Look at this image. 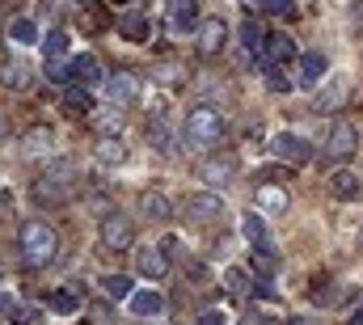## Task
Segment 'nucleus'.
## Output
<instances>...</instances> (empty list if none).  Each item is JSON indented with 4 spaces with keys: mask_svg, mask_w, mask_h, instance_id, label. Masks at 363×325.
Wrapping results in <instances>:
<instances>
[{
    "mask_svg": "<svg viewBox=\"0 0 363 325\" xmlns=\"http://www.w3.org/2000/svg\"><path fill=\"white\" fill-rule=\"evenodd\" d=\"M9 203H13V199H9V194H4V190H0V211H4V207H9Z\"/></svg>",
    "mask_w": 363,
    "mask_h": 325,
    "instance_id": "nucleus-45",
    "label": "nucleus"
},
{
    "mask_svg": "<svg viewBox=\"0 0 363 325\" xmlns=\"http://www.w3.org/2000/svg\"><path fill=\"white\" fill-rule=\"evenodd\" d=\"M118 30H123L131 43H148V34H152V21H148L144 13H127V17L118 21Z\"/></svg>",
    "mask_w": 363,
    "mask_h": 325,
    "instance_id": "nucleus-18",
    "label": "nucleus"
},
{
    "mask_svg": "<svg viewBox=\"0 0 363 325\" xmlns=\"http://www.w3.org/2000/svg\"><path fill=\"white\" fill-rule=\"evenodd\" d=\"M271 89H274V93H291V89H296V81H291L283 68H271Z\"/></svg>",
    "mask_w": 363,
    "mask_h": 325,
    "instance_id": "nucleus-40",
    "label": "nucleus"
},
{
    "mask_svg": "<svg viewBox=\"0 0 363 325\" xmlns=\"http://www.w3.org/2000/svg\"><path fill=\"white\" fill-rule=\"evenodd\" d=\"M355 148H359V131H355L351 123H334L330 136H325V157H330V161H347Z\"/></svg>",
    "mask_w": 363,
    "mask_h": 325,
    "instance_id": "nucleus-4",
    "label": "nucleus"
},
{
    "mask_svg": "<svg viewBox=\"0 0 363 325\" xmlns=\"http://www.w3.org/2000/svg\"><path fill=\"white\" fill-rule=\"evenodd\" d=\"M101 292H106L110 300H131V279H127V275H106V279H101Z\"/></svg>",
    "mask_w": 363,
    "mask_h": 325,
    "instance_id": "nucleus-29",
    "label": "nucleus"
},
{
    "mask_svg": "<svg viewBox=\"0 0 363 325\" xmlns=\"http://www.w3.org/2000/svg\"><path fill=\"white\" fill-rule=\"evenodd\" d=\"M114 4H123V0H114Z\"/></svg>",
    "mask_w": 363,
    "mask_h": 325,
    "instance_id": "nucleus-49",
    "label": "nucleus"
},
{
    "mask_svg": "<svg viewBox=\"0 0 363 325\" xmlns=\"http://www.w3.org/2000/svg\"><path fill=\"white\" fill-rule=\"evenodd\" d=\"M131 241H135V228L127 216H118V211L101 216V245L106 249H131Z\"/></svg>",
    "mask_w": 363,
    "mask_h": 325,
    "instance_id": "nucleus-5",
    "label": "nucleus"
},
{
    "mask_svg": "<svg viewBox=\"0 0 363 325\" xmlns=\"http://www.w3.org/2000/svg\"><path fill=\"white\" fill-rule=\"evenodd\" d=\"M241 233H245V241L250 245H267L271 241V237H267V224H262L258 211H245V216H241Z\"/></svg>",
    "mask_w": 363,
    "mask_h": 325,
    "instance_id": "nucleus-24",
    "label": "nucleus"
},
{
    "mask_svg": "<svg viewBox=\"0 0 363 325\" xmlns=\"http://www.w3.org/2000/svg\"><path fill=\"white\" fill-rule=\"evenodd\" d=\"M72 81H81L89 89L93 81H101V64H97L93 55H77V60H72Z\"/></svg>",
    "mask_w": 363,
    "mask_h": 325,
    "instance_id": "nucleus-22",
    "label": "nucleus"
},
{
    "mask_svg": "<svg viewBox=\"0 0 363 325\" xmlns=\"http://www.w3.org/2000/svg\"><path fill=\"white\" fill-rule=\"evenodd\" d=\"M330 190H334L338 199H355V194H359V177H355L351 169H338V173L330 177Z\"/></svg>",
    "mask_w": 363,
    "mask_h": 325,
    "instance_id": "nucleus-25",
    "label": "nucleus"
},
{
    "mask_svg": "<svg viewBox=\"0 0 363 325\" xmlns=\"http://www.w3.org/2000/svg\"><path fill=\"white\" fill-rule=\"evenodd\" d=\"M148 144H152V148H161V153H169V131H165V123H161V119H152V123H148Z\"/></svg>",
    "mask_w": 363,
    "mask_h": 325,
    "instance_id": "nucleus-36",
    "label": "nucleus"
},
{
    "mask_svg": "<svg viewBox=\"0 0 363 325\" xmlns=\"http://www.w3.org/2000/svg\"><path fill=\"white\" fill-rule=\"evenodd\" d=\"M47 309H51V313H60V317L77 313V292L68 287V292H55V296H47Z\"/></svg>",
    "mask_w": 363,
    "mask_h": 325,
    "instance_id": "nucleus-30",
    "label": "nucleus"
},
{
    "mask_svg": "<svg viewBox=\"0 0 363 325\" xmlns=\"http://www.w3.org/2000/svg\"><path fill=\"white\" fill-rule=\"evenodd\" d=\"M51 144H55L51 127H30V131L21 136V148H26L30 157H43V153H51Z\"/></svg>",
    "mask_w": 363,
    "mask_h": 325,
    "instance_id": "nucleus-15",
    "label": "nucleus"
},
{
    "mask_svg": "<svg viewBox=\"0 0 363 325\" xmlns=\"http://www.w3.org/2000/svg\"><path fill=\"white\" fill-rule=\"evenodd\" d=\"M351 325H363V313H355V317H351Z\"/></svg>",
    "mask_w": 363,
    "mask_h": 325,
    "instance_id": "nucleus-47",
    "label": "nucleus"
},
{
    "mask_svg": "<svg viewBox=\"0 0 363 325\" xmlns=\"http://www.w3.org/2000/svg\"><path fill=\"white\" fill-rule=\"evenodd\" d=\"M274 266H279V258H274L271 241H267V245H254V270H258V275H274Z\"/></svg>",
    "mask_w": 363,
    "mask_h": 325,
    "instance_id": "nucleus-32",
    "label": "nucleus"
},
{
    "mask_svg": "<svg viewBox=\"0 0 363 325\" xmlns=\"http://www.w3.org/2000/svg\"><path fill=\"white\" fill-rule=\"evenodd\" d=\"M17 245H21V258H26L30 266H47V262H55V253H60V233H55L47 220H26L21 233H17Z\"/></svg>",
    "mask_w": 363,
    "mask_h": 325,
    "instance_id": "nucleus-1",
    "label": "nucleus"
},
{
    "mask_svg": "<svg viewBox=\"0 0 363 325\" xmlns=\"http://www.w3.org/2000/svg\"><path fill=\"white\" fill-rule=\"evenodd\" d=\"M106 93H110V101H114V106H135V101H140V77L118 72V77H110V81H106Z\"/></svg>",
    "mask_w": 363,
    "mask_h": 325,
    "instance_id": "nucleus-9",
    "label": "nucleus"
},
{
    "mask_svg": "<svg viewBox=\"0 0 363 325\" xmlns=\"http://www.w3.org/2000/svg\"><path fill=\"white\" fill-rule=\"evenodd\" d=\"M165 309V296L161 292H131V313L135 317H157Z\"/></svg>",
    "mask_w": 363,
    "mask_h": 325,
    "instance_id": "nucleus-17",
    "label": "nucleus"
},
{
    "mask_svg": "<svg viewBox=\"0 0 363 325\" xmlns=\"http://www.w3.org/2000/svg\"><path fill=\"white\" fill-rule=\"evenodd\" d=\"M325 72H330V60L321 55V51H304L300 55V89H317V84L325 81Z\"/></svg>",
    "mask_w": 363,
    "mask_h": 325,
    "instance_id": "nucleus-8",
    "label": "nucleus"
},
{
    "mask_svg": "<svg viewBox=\"0 0 363 325\" xmlns=\"http://www.w3.org/2000/svg\"><path fill=\"white\" fill-rule=\"evenodd\" d=\"M123 157H127V144H123L118 136H101V140H97V161L101 165H118Z\"/></svg>",
    "mask_w": 363,
    "mask_h": 325,
    "instance_id": "nucleus-23",
    "label": "nucleus"
},
{
    "mask_svg": "<svg viewBox=\"0 0 363 325\" xmlns=\"http://www.w3.org/2000/svg\"><path fill=\"white\" fill-rule=\"evenodd\" d=\"M43 51H47L51 60H60V55L68 51V34H64V30H51V34H47V43H43Z\"/></svg>",
    "mask_w": 363,
    "mask_h": 325,
    "instance_id": "nucleus-35",
    "label": "nucleus"
},
{
    "mask_svg": "<svg viewBox=\"0 0 363 325\" xmlns=\"http://www.w3.org/2000/svg\"><path fill=\"white\" fill-rule=\"evenodd\" d=\"M97 127H101V136H110V131L118 136V127H123V110H118V106H114V110H106V114L97 119Z\"/></svg>",
    "mask_w": 363,
    "mask_h": 325,
    "instance_id": "nucleus-38",
    "label": "nucleus"
},
{
    "mask_svg": "<svg viewBox=\"0 0 363 325\" xmlns=\"http://www.w3.org/2000/svg\"><path fill=\"white\" fill-rule=\"evenodd\" d=\"M72 190H77V182L51 177V173H43V177L34 182V199H38V203H47V207H55V203H68V199H72Z\"/></svg>",
    "mask_w": 363,
    "mask_h": 325,
    "instance_id": "nucleus-7",
    "label": "nucleus"
},
{
    "mask_svg": "<svg viewBox=\"0 0 363 325\" xmlns=\"http://www.w3.org/2000/svg\"><path fill=\"white\" fill-rule=\"evenodd\" d=\"M271 148H274V157H279V161H287V165H308V161H313L308 140H300V136H291V131H279V136L271 140Z\"/></svg>",
    "mask_w": 363,
    "mask_h": 325,
    "instance_id": "nucleus-6",
    "label": "nucleus"
},
{
    "mask_svg": "<svg viewBox=\"0 0 363 325\" xmlns=\"http://www.w3.org/2000/svg\"><path fill=\"white\" fill-rule=\"evenodd\" d=\"M47 81L51 84H68L72 81V64H55V60H51V64H47Z\"/></svg>",
    "mask_w": 363,
    "mask_h": 325,
    "instance_id": "nucleus-39",
    "label": "nucleus"
},
{
    "mask_svg": "<svg viewBox=\"0 0 363 325\" xmlns=\"http://www.w3.org/2000/svg\"><path fill=\"white\" fill-rule=\"evenodd\" d=\"M0 317H4V321H13V325H21V321H30V309H26L17 296L0 292Z\"/></svg>",
    "mask_w": 363,
    "mask_h": 325,
    "instance_id": "nucleus-26",
    "label": "nucleus"
},
{
    "mask_svg": "<svg viewBox=\"0 0 363 325\" xmlns=\"http://www.w3.org/2000/svg\"><path fill=\"white\" fill-rule=\"evenodd\" d=\"M0 84H4V89H26V84H30V64L9 60V64L0 68Z\"/></svg>",
    "mask_w": 363,
    "mask_h": 325,
    "instance_id": "nucleus-20",
    "label": "nucleus"
},
{
    "mask_svg": "<svg viewBox=\"0 0 363 325\" xmlns=\"http://www.w3.org/2000/svg\"><path fill=\"white\" fill-rule=\"evenodd\" d=\"M287 325H308V317H291Z\"/></svg>",
    "mask_w": 363,
    "mask_h": 325,
    "instance_id": "nucleus-46",
    "label": "nucleus"
},
{
    "mask_svg": "<svg viewBox=\"0 0 363 325\" xmlns=\"http://www.w3.org/2000/svg\"><path fill=\"white\" fill-rule=\"evenodd\" d=\"M0 144H4V123H0Z\"/></svg>",
    "mask_w": 363,
    "mask_h": 325,
    "instance_id": "nucleus-48",
    "label": "nucleus"
},
{
    "mask_svg": "<svg viewBox=\"0 0 363 325\" xmlns=\"http://www.w3.org/2000/svg\"><path fill=\"white\" fill-rule=\"evenodd\" d=\"M203 177H207L211 186H228V182H233V161H228V157H220V161L203 165Z\"/></svg>",
    "mask_w": 363,
    "mask_h": 325,
    "instance_id": "nucleus-27",
    "label": "nucleus"
},
{
    "mask_svg": "<svg viewBox=\"0 0 363 325\" xmlns=\"http://www.w3.org/2000/svg\"><path fill=\"white\" fill-rule=\"evenodd\" d=\"M186 207H190L199 220H220V216H224V199H220V194H211V190L190 194V199H186Z\"/></svg>",
    "mask_w": 363,
    "mask_h": 325,
    "instance_id": "nucleus-12",
    "label": "nucleus"
},
{
    "mask_svg": "<svg viewBox=\"0 0 363 325\" xmlns=\"http://www.w3.org/2000/svg\"><path fill=\"white\" fill-rule=\"evenodd\" d=\"M347 93H351V84L342 81V77H325V89H317V110H321V114L338 110V106L347 101Z\"/></svg>",
    "mask_w": 363,
    "mask_h": 325,
    "instance_id": "nucleus-11",
    "label": "nucleus"
},
{
    "mask_svg": "<svg viewBox=\"0 0 363 325\" xmlns=\"http://www.w3.org/2000/svg\"><path fill=\"white\" fill-rule=\"evenodd\" d=\"M165 4H169V21H174L178 34L194 26V17H199V13H194V0H165Z\"/></svg>",
    "mask_w": 363,
    "mask_h": 325,
    "instance_id": "nucleus-21",
    "label": "nucleus"
},
{
    "mask_svg": "<svg viewBox=\"0 0 363 325\" xmlns=\"http://www.w3.org/2000/svg\"><path fill=\"white\" fill-rule=\"evenodd\" d=\"M182 136H186L190 148H216V144L224 140V119H220V110H211V106L190 110L186 123H182Z\"/></svg>",
    "mask_w": 363,
    "mask_h": 325,
    "instance_id": "nucleus-2",
    "label": "nucleus"
},
{
    "mask_svg": "<svg viewBox=\"0 0 363 325\" xmlns=\"http://www.w3.org/2000/svg\"><path fill=\"white\" fill-rule=\"evenodd\" d=\"M254 292H258V296H262V300H279V292H274L271 275H258V283H254Z\"/></svg>",
    "mask_w": 363,
    "mask_h": 325,
    "instance_id": "nucleus-41",
    "label": "nucleus"
},
{
    "mask_svg": "<svg viewBox=\"0 0 363 325\" xmlns=\"http://www.w3.org/2000/svg\"><path fill=\"white\" fill-rule=\"evenodd\" d=\"M106 26H110V17H106L101 9H93V4H85V13H81V30H85V34H101Z\"/></svg>",
    "mask_w": 363,
    "mask_h": 325,
    "instance_id": "nucleus-31",
    "label": "nucleus"
},
{
    "mask_svg": "<svg viewBox=\"0 0 363 325\" xmlns=\"http://www.w3.org/2000/svg\"><path fill=\"white\" fill-rule=\"evenodd\" d=\"M224 283H228V292H233V296H245V292L254 287V283H250V275H245L241 266H233V270H224Z\"/></svg>",
    "mask_w": 363,
    "mask_h": 325,
    "instance_id": "nucleus-34",
    "label": "nucleus"
},
{
    "mask_svg": "<svg viewBox=\"0 0 363 325\" xmlns=\"http://www.w3.org/2000/svg\"><path fill=\"white\" fill-rule=\"evenodd\" d=\"M224 43H228V26H224L220 17H211V21L199 26V51H203V55H220Z\"/></svg>",
    "mask_w": 363,
    "mask_h": 325,
    "instance_id": "nucleus-10",
    "label": "nucleus"
},
{
    "mask_svg": "<svg viewBox=\"0 0 363 325\" xmlns=\"http://www.w3.org/2000/svg\"><path fill=\"white\" fill-rule=\"evenodd\" d=\"M203 325H224V313H220V309H207V313H203Z\"/></svg>",
    "mask_w": 363,
    "mask_h": 325,
    "instance_id": "nucleus-42",
    "label": "nucleus"
},
{
    "mask_svg": "<svg viewBox=\"0 0 363 325\" xmlns=\"http://www.w3.org/2000/svg\"><path fill=\"white\" fill-rule=\"evenodd\" d=\"M262 43H267L262 26H258V21H245V26H241V47H245V55H258Z\"/></svg>",
    "mask_w": 363,
    "mask_h": 325,
    "instance_id": "nucleus-28",
    "label": "nucleus"
},
{
    "mask_svg": "<svg viewBox=\"0 0 363 325\" xmlns=\"http://www.w3.org/2000/svg\"><path fill=\"white\" fill-rule=\"evenodd\" d=\"M140 207H144L148 220H169V216H174V207H169V199H165L161 190H144V194H140Z\"/></svg>",
    "mask_w": 363,
    "mask_h": 325,
    "instance_id": "nucleus-16",
    "label": "nucleus"
},
{
    "mask_svg": "<svg viewBox=\"0 0 363 325\" xmlns=\"http://www.w3.org/2000/svg\"><path fill=\"white\" fill-rule=\"evenodd\" d=\"M135 266H140V275H144V279H161V275L169 270V258H165V249H161V245H148V249H140Z\"/></svg>",
    "mask_w": 363,
    "mask_h": 325,
    "instance_id": "nucleus-13",
    "label": "nucleus"
},
{
    "mask_svg": "<svg viewBox=\"0 0 363 325\" xmlns=\"http://www.w3.org/2000/svg\"><path fill=\"white\" fill-rule=\"evenodd\" d=\"M296 55H300V51H296V38H291V34H267L262 51H258L254 60H258V68L271 72V68H283V64L296 60Z\"/></svg>",
    "mask_w": 363,
    "mask_h": 325,
    "instance_id": "nucleus-3",
    "label": "nucleus"
},
{
    "mask_svg": "<svg viewBox=\"0 0 363 325\" xmlns=\"http://www.w3.org/2000/svg\"><path fill=\"white\" fill-rule=\"evenodd\" d=\"M258 207H262V211H274V216H283V211H287V190H283V186H271V182L258 186Z\"/></svg>",
    "mask_w": 363,
    "mask_h": 325,
    "instance_id": "nucleus-19",
    "label": "nucleus"
},
{
    "mask_svg": "<svg viewBox=\"0 0 363 325\" xmlns=\"http://www.w3.org/2000/svg\"><path fill=\"white\" fill-rule=\"evenodd\" d=\"M178 237H165V241H161V249H165V258H174V253H178Z\"/></svg>",
    "mask_w": 363,
    "mask_h": 325,
    "instance_id": "nucleus-43",
    "label": "nucleus"
},
{
    "mask_svg": "<svg viewBox=\"0 0 363 325\" xmlns=\"http://www.w3.org/2000/svg\"><path fill=\"white\" fill-rule=\"evenodd\" d=\"M9 34H13V43H38V26H34L30 17H17V21L9 26Z\"/></svg>",
    "mask_w": 363,
    "mask_h": 325,
    "instance_id": "nucleus-33",
    "label": "nucleus"
},
{
    "mask_svg": "<svg viewBox=\"0 0 363 325\" xmlns=\"http://www.w3.org/2000/svg\"><path fill=\"white\" fill-rule=\"evenodd\" d=\"M64 110H68L72 119H89L93 110H97V106H93V93L85 84H81V89H68V93H64Z\"/></svg>",
    "mask_w": 363,
    "mask_h": 325,
    "instance_id": "nucleus-14",
    "label": "nucleus"
},
{
    "mask_svg": "<svg viewBox=\"0 0 363 325\" xmlns=\"http://www.w3.org/2000/svg\"><path fill=\"white\" fill-rule=\"evenodd\" d=\"M245 325H274L271 317H262V313H245Z\"/></svg>",
    "mask_w": 363,
    "mask_h": 325,
    "instance_id": "nucleus-44",
    "label": "nucleus"
},
{
    "mask_svg": "<svg viewBox=\"0 0 363 325\" xmlns=\"http://www.w3.org/2000/svg\"><path fill=\"white\" fill-rule=\"evenodd\" d=\"M262 9H267L271 17H296V13H300L296 0H262Z\"/></svg>",
    "mask_w": 363,
    "mask_h": 325,
    "instance_id": "nucleus-37",
    "label": "nucleus"
}]
</instances>
